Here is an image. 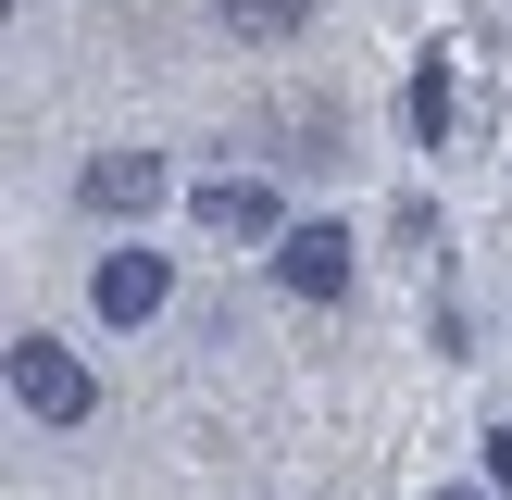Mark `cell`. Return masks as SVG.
Returning <instances> with one entry per match:
<instances>
[{
  "instance_id": "6",
  "label": "cell",
  "mask_w": 512,
  "mask_h": 500,
  "mask_svg": "<svg viewBox=\"0 0 512 500\" xmlns=\"http://www.w3.org/2000/svg\"><path fill=\"white\" fill-rule=\"evenodd\" d=\"M213 25H238V38H300L313 0H213Z\"/></svg>"
},
{
  "instance_id": "8",
  "label": "cell",
  "mask_w": 512,
  "mask_h": 500,
  "mask_svg": "<svg viewBox=\"0 0 512 500\" xmlns=\"http://www.w3.org/2000/svg\"><path fill=\"white\" fill-rule=\"evenodd\" d=\"M488 488L512 500V425H488Z\"/></svg>"
},
{
  "instance_id": "1",
  "label": "cell",
  "mask_w": 512,
  "mask_h": 500,
  "mask_svg": "<svg viewBox=\"0 0 512 500\" xmlns=\"http://www.w3.org/2000/svg\"><path fill=\"white\" fill-rule=\"evenodd\" d=\"M0 375H13V413H25V425H50V438L100 413V363H88L75 338H50V325H25V338L0 350Z\"/></svg>"
},
{
  "instance_id": "5",
  "label": "cell",
  "mask_w": 512,
  "mask_h": 500,
  "mask_svg": "<svg viewBox=\"0 0 512 500\" xmlns=\"http://www.w3.org/2000/svg\"><path fill=\"white\" fill-rule=\"evenodd\" d=\"M163 188H175V175H163V150H100V163L75 175V200H88V213H113V225H138Z\"/></svg>"
},
{
  "instance_id": "2",
  "label": "cell",
  "mask_w": 512,
  "mask_h": 500,
  "mask_svg": "<svg viewBox=\"0 0 512 500\" xmlns=\"http://www.w3.org/2000/svg\"><path fill=\"white\" fill-rule=\"evenodd\" d=\"M188 213H200V238H225V250H275L288 238V200H275L263 175H200Z\"/></svg>"
},
{
  "instance_id": "3",
  "label": "cell",
  "mask_w": 512,
  "mask_h": 500,
  "mask_svg": "<svg viewBox=\"0 0 512 500\" xmlns=\"http://www.w3.org/2000/svg\"><path fill=\"white\" fill-rule=\"evenodd\" d=\"M163 300H175V263H163V250H100V263H88V313L100 325H150Z\"/></svg>"
},
{
  "instance_id": "4",
  "label": "cell",
  "mask_w": 512,
  "mask_h": 500,
  "mask_svg": "<svg viewBox=\"0 0 512 500\" xmlns=\"http://www.w3.org/2000/svg\"><path fill=\"white\" fill-rule=\"evenodd\" d=\"M263 263H275V288H288V300H350V225L313 213V225H288Z\"/></svg>"
},
{
  "instance_id": "7",
  "label": "cell",
  "mask_w": 512,
  "mask_h": 500,
  "mask_svg": "<svg viewBox=\"0 0 512 500\" xmlns=\"http://www.w3.org/2000/svg\"><path fill=\"white\" fill-rule=\"evenodd\" d=\"M413 138H425V150H438V138H450V75H438V63H425V75H413Z\"/></svg>"
},
{
  "instance_id": "9",
  "label": "cell",
  "mask_w": 512,
  "mask_h": 500,
  "mask_svg": "<svg viewBox=\"0 0 512 500\" xmlns=\"http://www.w3.org/2000/svg\"><path fill=\"white\" fill-rule=\"evenodd\" d=\"M438 500H500V488H438Z\"/></svg>"
}]
</instances>
